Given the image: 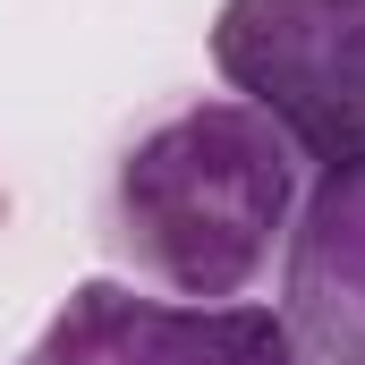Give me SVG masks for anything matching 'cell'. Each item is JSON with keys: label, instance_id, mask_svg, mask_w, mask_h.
I'll return each instance as SVG.
<instances>
[{"label": "cell", "instance_id": "2", "mask_svg": "<svg viewBox=\"0 0 365 365\" xmlns=\"http://www.w3.org/2000/svg\"><path fill=\"white\" fill-rule=\"evenodd\" d=\"M212 68L297 145V162H365V0H221Z\"/></svg>", "mask_w": 365, "mask_h": 365}, {"label": "cell", "instance_id": "4", "mask_svg": "<svg viewBox=\"0 0 365 365\" xmlns=\"http://www.w3.org/2000/svg\"><path fill=\"white\" fill-rule=\"evenodd\" d=\"M280 331L297 365H365V162L306 187L280 247Z\"/></svg>", "mask_w": 365, "mask_h": 365}, {"label": "cell", "instance_id": "1", "mask_svg": "<svg viewBox=\"0 0 365 365\" xmlns=\"http://www.w3.org/2000/svg\"><path fill=\"white\" fill-rule=\"evenodd\" d=\"M297 204V145L238 93H204L119 145L102 187V247L136 272V289L221 306L264 280L272 247H289Z\"/></svg>", "mask_w": 365, "mask_h": 365}, {"label": "cell", "instance_id": "3", "mask_svg": "<svg viewBox=\"0 0 365 365\" xmlns=\"http://www.w3.org/2000/svg\"><path fill=\"white\" fill-rule=\"evenodd\" d=\"M17 365H297L272 306H187L136 280H77Z\"/></svg>", "mask_w": 365, "mask_h": 365}, {"label": "cell", "instance_id": "5", "mask_svg": "<svg viewBox=\"0 0 365 365\" xmlns=\"http://www.w3.org/2000/svg\"><path fill=\"white\" fill-rule=\"evenodd\" d=\"M0 230H9V187H0Z\"/></svg>", "mask_w": 365, "mask_h": 365}]
</instances>
